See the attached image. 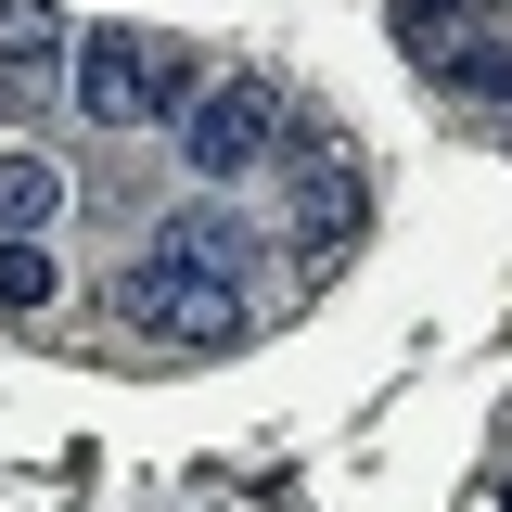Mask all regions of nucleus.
<instances>
[{"instance_id": "f257e3e1", "label": "nucleus", "mask_w": 512, "mask_h": 512, "mask_svg": "<svg viewBox=\"0 0 512 512\" xmlns=\"http://www.w3.org/2000/svg\"><path fill=\"white\" fill-rule=\"evenodd\" d=\"M64 77H77V116H90V128H167V116L205 103L192 52H180V39H141V26H90Z\"/></svg>"}, {"instance_id": "f03ea898", "label": "nucleus", "mask_w": 512, "mask_h": 512, "mask_svg": "<svg viewBox=\"0 0 512 512\" xmlns=\"http://www.w3.org/2000/svg\"><path fill=\"white\" fill-rule=\"evenodd\" d=\"M282 141H295V90H269V77H218L205 103L180 116V167L205 192L256 180V167H282Z\"/></svg>"}, {"instance_id": "7ed1b4c3", "label": "nucleus", "mask_w": 512, "mask_h": 512, "mask_svg": "<svg viewBox=\"0 0 512 512\" xmlns=\"http://www.w3.org/2000/svg\"><path fill=\"white\" fill-rule=\"evenodd\" d=\"M128 320H154L167 346H205V359H218V346L256 333V295L244 282H205V269H180V256H141V269H128Z\"/></svg>"}, {"instance_id": "20e7f679", "label": "nucleus", "mask_w": 512, "mask_h": 512, "mask_svg": "<svg viewBox=\"0 0 512 512\" xmlns=\"http://www.w3.org/2000/svg\"><path fill=\"white\" fill-rule=\"evenodd\" d=\"M141 256H180V269H205V282H244V269H256V218H231V205H180V218H154Z\"/></svg>"}, {"instance_id": "39448f33", "label": "nucleus", "mask_w": 512, "mask_h": 512, "mask_svg": "<svg viewBox=\"0 0 512 512\" xmlns=\"http://www.w3.org/2000/svg\"><path fill=\"white\" fill-rule=\"evenodd\" d=\"M52 218H64V167L39 141H0V244H52Z\"/></svg>"}, {"instance_id": "423d86ee", "label": "nucleus", "mask_w": 512, "mask_h": 512, "mask_svg": "<svg viewBox=\"0 0 512 512\" xmlns=\"http://www.w3.org/2000/svg\"><path fill=\"white\" fill-rule=\"evenodd\" d=\"M397 52L423 64V77H448V64L474 52V0H397Z\"/></svg>"}, {"instance_id": "0eeeda50", "label": "nucleus", "mask_w": 512, "mask_h": 512, "mask_svg": "<svg viewBox=\"0 0 512 512\" xmlns=\"http://www.w3.org/2000/svg\"><path fill=\"white\" fill-rule=\"evenodd\" d=\"M52 64H77L64 13L52 0H0V77H52Z\"/></svg>"}, {"instance_id": "6e6552de", "label": "nucleus", "mask_w": 512, "mask_h": 512, "mask_svg": "<svg viewBox=\"0 0 512 512\" xmlns=\"http://www.w3.org/2000/svg\"><path fill=\"white\" fill-rule=\"evenodd\" d=\"M64 295V269H52V244H0V320H39Z\"/></svg>"}, {"instance_id": "1a4fd4ad", "label": "nucleus", "mask_w": 512, "mask_h": 512, "mask_svg": "<svg viewBox=\"0 0 512 512\" xmlns=\"http://www.w3.org/2000/svg\"><path fill=\"white\" fill-rule=\"evenodd\" d=\"M436 90H461V103H487V116H512V39H487V26H474V52L448 64Z\"/></svg>"}, {"instance_id": "9d476101", "label": "nucleus", "mask_w": 512, "mask_h": 512, "mask_svg": "<svg viewBox=\"0 0 512 512\" xmlns=\"http://www.w3.org/2000/svg\"><path fill=\"white\" fill-rule=\"evenodd\" d=\"M500 512H512V487H500Z\"/></svg>"}, {"instance_id": "9b49d317", "label": "nucleus", "mask_w": 512, "mask_h": 512, "mask_svg": "<svg viewBox=\"0 0 512 512\" xmlns=\"http://www.w3.org/2000/svg\"><path fill=\"white\" fill-rule=\"evenodd\" d=\"M500 13H512V0H500Z\"/></svg>"}]
</instances>
